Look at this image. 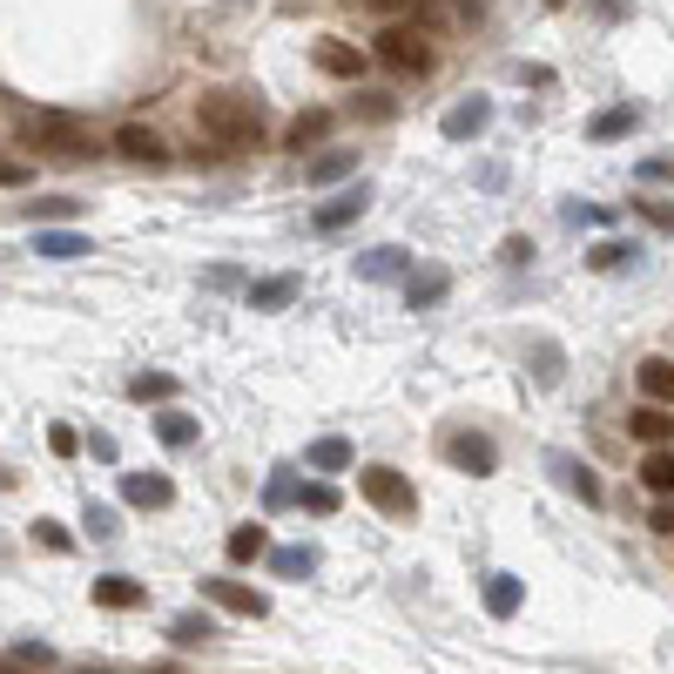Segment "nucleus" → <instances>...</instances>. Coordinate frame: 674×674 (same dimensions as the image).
<instances>
[{
  "instance_id": "obj_5",
  "label": "nucleus",
  "mask_w": 674,
  "mask_h": 674,
  "mask_svg": "<svg viewBox=\"0 0 674 674\" xmlns=\"http://www.w3.org/2000/svg\"><path fill=\"white\" fill-rule=\"evenodd\" d=\"M365 210H371V182H351V189H338V196H331V203H317V210H310V229H317V236H338V229L358 223Z\"/></svg>"
},
{
  "instance_id": "obj_21",
  "label": "nucleus",
  "mask_w": 674,
  "mask_h": 674,
  "mask_svg": "<svg viewBox=\"0 0 674 674\" xmlns=\"http://www.w3.org/2000/svg\"><path fill=\"white\" fill-rule=\"evenodd\" d=\"M527 358H533V385H560V378H567V351L553 344V338H533Z\"/></svg>"
},
{
  "instance_id": "obj_7",
  "label": "nucleus",
  "mask_w": 674,
  "mask_h": 674,
  "mask_svg": "<svg viewBox=\"0 0 674 674\" xmlns=\"http://www.w3.org/2000/svg\"><path fill=\"white\" fill-rule=\"evenodd\" d=\"M108 149H115V155H129V163H149V169H163V163H169V142L155 135L149 122H122Z\"/></svg>"
},
{
  "instance_id": "obj_29",
  "label": "nucleus",
  "mask_w": 674,
  "mask_h": 674,
  "mask_svg": "<svg viewBox=\"0 0 674 674\" xmlns=\"http://www.w3.org/2000/svg\"><path fill=\"white\" fill-rule=\"evenodd\" d=\"M129 399L135 405H169L176 399V378L169 371H142V378H129Z\"/></svg>"
},
{
  "instance_id": "obj_3",
  "label": "nucleus",
  "mask_w": 674,
  "mask_h": 674,
  "mask_svg": "<svg viewBox=\"0 0 674 674\" xmlns=\"http://www.w3.org/2000/svg\"><path fill=\"white\" fill-rule=\"evenodd\" d=\"M21 142H34L42 155H61V163L95 155V135L82 122H68V115H21Z\"/></svg>"
},
{
  "instance_id": "obj_14",
  "label": "nucleus",
  "mask_w": 674,
  "mask_h": 674,
  "mask_svg": "<svg viewBox=\"0 0 674 674\" xmlns=\"http://www.w3.org/2000/svg\"><path fill=\"white\" fill-rule=\"evenodd\" d=\"M142 601H149V587H142V580H129V574H102V580H95V607L129 614V607H142Z\"/></svg>"
},
{
  "instance_id": "obj_4",
  "label": "nucleus",
  "mask_w": 674,
  "mask_h": 674,
  "mask_svg": "<svg viewBox=\"0 0 674 674\" xmlns=\"http://www.w3.org/2000/svg\"><path fill=\"white\" fill-rule=\"evenodd\" d=\"M358 493H365V506L391 512V520L418 512V493H412V480H405L399 465H365V472H358Z\"/></svg>"
},
{
  "instance_id": "obj_13",
  "label": "nucleus",
  "mask_w": 674,
  "mask_h": 674,
  "mask_svg": "<svg viewBox=\"0 0 674 674\" xmlns=\"http://www.w3.org/2000/svg\"><path fill=\"white\" fill-rule=\"evenodd\" d=\"M627 431H634V446H674V412L667 405H634V418H627Z\"/></svg>"
},
{
  "instance_id": "obj_37",
  "label": "nucleus",
  "mask_w": 674,
  "mask_h": 674,
  "mask_svg": "<svg viewBox=\"0 0 674 674\" xmlns=\"http://www.w3.org/2000/svg\"><path fill=\"white\" fill-rule=\"evenodd\" d=\"M95 540H115V533H122V520H115V506H88V520H82Z\"/></svg>"
},
{
  "instance_id": "obj_45",
  "label": "nucleus",
  "mask_w": 674,
  "mask_h": 674,
  "mask_svg": "<svg viewBox=\"0 0 674 674\" xmlns=\"http://www.w3.org/2000/svg\"><path fill=\"white\" fill-rule=\"evenodd\" d=\"M95 674H102V667H95Z\"/></svg>"
},
{
  "instance_id": "obj_30",
  "label": "nucleus",
  "mask_w": 674,
  "mask_h": 674,
  "mask_svg": "<svg viewBox=\"0 0 674 674\" xmlns=\"http://www.w3.org/2000/svg\"><path fill=\"white\" fill-rule=\"evenodd\" d=\"M297 499H304V480H297L291 465H276V472H270V486H263V506H270V512H284V506H297Z\"/></svg>"
},
{
  "instance_id": "obj_42",
  "label": "nucleus",
  "mask_w": 674,
  "mask_h": 674,
  "mask_svg": "<svg viewBox=\"0 0 674 674\" xmlns=\"http://www.w3.org/2000/svg\"><path fill=\"white\" fill-rule=\"evenodd\" d=\"M641 176H648V182H667V176H674V163H641Z\"/></svg>"
},
{
  "instance_id": "obj_27",
  "label": "nucleus",
  "mask_w": 674,
  "mask_h": 674,
  "mask_svg": "<svg viewBox=\"0 0 674 674\" xmlns=\"http://www.w3.org/2000/svg\"><path fill=\"white\" fill-rule=\"evenodd\" d=\"M270 574H276V580H304V574H317V546H276V553H270Z\"/></svg>"
},
{
  "instance_id": "obj_11",
  "label": "nucleus",
  "mask_w": 674,
  "mask_h": 674,
  "mask_svg": "<svg viewBox=\"0 0 674 674\" xmlns=\"http://www.w3.org/2000/svg\"><path fill=\"white\" fill-rule=\"evenodd\" d=\"M310 61H317V74H331V82H358L365 74V48H351V42H317Z\"/></svg>"
},
{
  "instance_id": "obj_25",
  "label": "nucleus",
  "mask_w": 674,
  "mask_h": 674,
  "mask_svg": "<svg viewBox=\"0 0 674 674\" xmlns=\"http://www.w3.org/2000/svg\"><path fill=\"white\" fill-rule=\"evenodd\" d=\"M641 399L648 405H674V358H648L641 365Z\"/></svg>"
},
{
  "instance_id": "obj_19",
  "label": "nucleus",
  "mask_w": 674,
  "mask_h": 674,
  "mask_svg": "<svg viewBox=\"0 0 674 674\" xmlns=\"http://www.w3.org/2000/svg\"><path fill=\"white\" fill-rule=\"evenodd\" d=\"M634 122H641V108H634V102H614V108H601V115L587 122V135H593V142H620Z\"/></svg>"
},
{
  "instance_id": "obj_34",
  "label": "nucleus",
  "mask_w": 674,
  "mask_h": 674,
  "mask_svg": "<svg viewBox=\"0 0 674 674\" xmlns=\"http://www.w3.org/2000/svg\"><path fill=\"white\" fill-rule=\"evenodd\" d=\"M34 223H68V216H82V203L74 196H42V203H27Z\"/></svg>"
},
{
  "instance_id": "obj_6",
  "label": "nucleus",
  "mask_w": 674,
  "mask_h": 674,
  "mask_svg": "<svg viewBox=\"0 0 674 674\" xmlns=\"http://www.w3.org/2000/svg\"><path fill=\"white\" fill-rule=\"evenodd\" d=\"M446 459H452L459 472H472V480L499 472V446L486 439V431H446Z\"/></svg>"
},
{
  "instance_id": "obj_16",
  "label": "nucleus",
  "mask_w": 674,
  "mask_h": 674,
  "mask_svg": "<svg viewBox=\"0 0 674 674\" xmlns=\"http://www.w3.org/2000/svg\"><path fill=\"white\" fill-rule=\"evenodd\" d=\"M122 499L155 512V506H169V499H176V486L163 480V472H122Z\"/></svg>"
},
{
  "instance_id": "obj_12",
  "label": "nucleus",
  "mask_w": 674,
  "mask_h": 674,
  "mask_svg": "<svg viewBox=\"0 0 674 674\" xmlns=\"http://www.w3.org/2000/svg\"><path fill=\"white\" fill-rule=\"evenodd\" d=\"M203 593H210L216 607H229V614H250V620H263V614H270V601H263L257 587H244V580H203Z\"/></svg>"
},
{
  "instance_id": "obj_41",
  "label": "nucleus",
  "mask_w": 674,
  "mask_h": 674,
  "mask_svg": "<svg viewBox=\"0 0 674 674\" xmlns=\"http://www.w3.org/2000/svg\"><path fill=\"white\" fill-rule=\"evenodd\" d=\"M648 527H654V533H674V506H667V499H661V506L648 512Z\"/></svg>"
},
{
  "instance_id": "obj_15",
  "label": "nucleus",
  "mask_w": 674,
  "mask_h": 674,
  "mask_svg": "<svg viewBox=\"0 0 674 674\" xmlns=\"http://www.w3.org/2000/svg\"><path fill=\"white\" fill-rule=\"evenodd\" d=\"M297 291H304L297 276H257V284L244 291V304H250V310H291V304H297Z\"/></svg>"
},
{
  "instance_id": "obj_2",
  "label": "nucleus",
  "mask_w": 674,
  "mask_h": 674,
  "mask_svg": "<svg viewBox=\"0 0 674 674\" xmlns=\"http://www.w3.org/2000/svg\"><path fill=\"white\" fill-rule=\"evenodd\" d=\"M371 55H378L391 74H431V68H439V48H431V34H425V27H412V21L378 27Z\"/></svg>"
},
{
  "instance_id": "obj_10",
  "label": "nucleus",
  "mask_w": 674,
  "mask_h": 674,
  "mask_svg": "<svg viewBox=\"0 0 674 674\" xmlns=\"http://www.w3.org/2000/svg\"><path fill=\"white\" fill-rule=\"evenodd\" d=\"M546 472H553V480H560L580 506H601V480H593V465H580L574 452H546Z\"/></svg>"
},
{
  "instance_id": "obj_36",
  "label": "nucleus",
  "mask_w": 674,
  "mask_h": 674,
  "mask_svg": "<svg viewBox=\"0 0 674 674\" xmlns=\"http://www.w3.org/2000/svg\"><path fill=\"white\" fill-rule=\"evenodd\" d=\"M34 540H42L48 553H74V533H68L61 520H34Z\"/></svg>"
},
{
  "instance_id": "obj_39",
  "label": "nucleus",
  "mask_w": 674,
  "mask_h": 674,
  "mask_svg": "<svg viewBox=\"0 0 674 674\" xmlns=\"http://www.w3.org/2000/svg\"><path fill=\"white\" fill-rule=\"evenodd\" d=\"M0 182H8V189H21V182H27V163H14V155H0Z\"/></svg>"
},
{
  "instance_id": "obj_23",
  "label": "nucleus",
  "mask_w": 674,
  "mask_h": 674,
  "mask_svg": "<svg viewBox=\"0 0 674 674\" xmlns=\"http://www.w3.org/2000/svg\"><path fill=\"white\" fill-rule=\"evenodd\" d=\"M351 169H358V149H324L310 163V189H331V182H344Z\"/></svg>"
},
{
  "instance_id": "obj_31",
  "label": "nucleus",
  "mask_w": 674,
  "mask_h": 674,
  "mask_svg": "<svg viewBox=\"0 0 674 674\" xmlns=\"http://www.w3.org/2000/svg\"><path fill=\"white\" fill-rule=\"evenodd\" d=\"M634 257H641V250H634V244H620V236H607V244H593V257H587V263L601 270V276H620V270H627Z\"/></svg>"
},
{
  "instance_id": "obj_35",
  "label": "nucleus",
  "mask_w": 674,
  "mask_h": 674,
  "mask_svg": "<svg viewBox=\"0 0 674 674\" xmlns=\"http://www.w3.org/2000/svg\"><path fill=\"white\" fill-rule=\"evenodd\" d=\"M297 506H304V512H317V520H331V512H338V486H324V480H310Z\"/></svg>"
},
{
  "instance_id": "obj_20",
  "label": "nucleus",
  "mask_w": 674,
  "mask_h": 674,
  "mask_svg": "<svg viewBox=\"0 0 674 674\" xmlns=\"http://www.w3.org/2000/svg\"><path fill=\"white\" fill-rule=\"evenodd\" d=\"M155 439H163L169 452H189L196 439H203V418H189V412H163V418H155Z\"/></svg>"
},
{
  "instance_id": "obj_1",
  "label": "nucleus",
  "mask_w": 674,
  "mask_h": 674,
  "mask_svg": "<svg viewBox=\"0 0 674 674\" xmlns=\"http://www.w3.org/2000/svg\"><path fill=\"white\" fill-rule=\"evenodd\" d=\"M263 102L257 95H236V88H216L196 102V135H203L210 149H263Z\"/></svg>"
},
{
  "instance_id": "obj_26",
  "label": "nucleus",
  "mask_w": 674,
  "mask_h": 674,
  "mask_svg": "<svg viewBox=\"0 0 674 674\" xmlns=\"http://www.w3.org/2000/svg\"><path fill=\"white\" fill-rule=\"evenodd\" d=\"M486 614H493V620L520 614V580H512V574H486Z\"/></svg>"
},
{
  "instance_id": "obj_28",
  "label": "nucleus",
  "mask_w": 674,
  "mask_h": 674,
  "mask_svg": "<svg viewBox=\"0 0 674 674\" xmlns=\"http://www.w3.org/2000/svg\"><path fill=\"white\" fill-rule=\"evenodd\" d=\"M351 459H358V452H351V439H338V431L310 446V472H351Z\"/></svg>"
},
{
  "instance_id": "obj_24",
  "label": "nucleus",
  "mask_w": 674,
  "mask_h": 674,
  "mask_svg": "<svg viewBox=\"0 0 674 674\" xmlns=\"http://www.w3.org/2000/svg\"><path fill=\"white\" fill-rule=\"evenodd\" d=\"M34 250L55 257V263H74V257H88V236L82 229H42V236H34Z\"/></svg>"
},
{
  "instance_id": "obj_40",
  "label": "nucleus",
  "mask_w": 674,
  "mask_h": 674,
  "mask_svg": "<svg viewBox=\"0 0 674 674\" xmlns=\"http://www.w3.org/2000/svg\"><path fill=\"white\" fill-rule=\"evenodd\" d=\"M48 446H55V452L68 459V452H74V446H82V439H74V431H68V425H55V431H48Z\"/></svg>"
},
{
  "instance_id": "obj_44",
  "label": "nucleus",
  "mask_w": 674,
  "mask_h": 674,
  "mask_svg": "<svg viewBox=\"0 0 674 674\" xmlns=\"http://www.w3.org/2000/svg\"><path fill=\"white\" fill-rule=\"evenodd\" d=\"M155 674H169V667H155Z\"/></svg>"
},
{
  "instance_id": "obj_33",
  "label": "nucleus",
  "mask_w": 674,
  "mask_h": 674,
  "mask_svg": "<svg viewBox=\"0 0 674 674\" xmlns=\"http://www.w3.org/2000/svg\"><path fill=\"white\" fill-rule=\"evenodd\" d=\"M210 634H216V620H210V614H176V620H169V641H182V648L210 641Z\"/></svg>"
},
{
  "instance_id": "obj_43",
  "label": "nucleus",
  "mask_w": 674,
  "mask_h": 674,
  "mask_svg": "<svg viewBox=\"0 0 674 674\" xmlns=\"http://www.w3.org/2000/svg\"><path fill=\"white\" fill-rule=\"evenodd\" d=\"M546 8H567V0H546Z\"/></svg>"
},
{
  "instance_id": "obj_38",
  "label": "nucleus",
  "mask_w": 674,
  "mask_h": 674,
  "mask_svg": "<svg viewBox=\"0 0 674 674\" xmlns=\"http://www.w3.org/2000/svg\"><path fill=\"white\" fill-rule=\"evenodd\" d=\"M527 257H533V244H527V236H506V244H499V263H506V270H520Z\"/></svg>"
},
{
  "instance_id": "obj_18",
  "label": "nucleus",
  "mask_w": 674,
  "mask_h": 674,
  "mask_svg": "<svg viewBox=\"0 0 674 674\" xmlns=\"http://www.w3.org/2000/svg\"><path fill=\"white\" fill-rule=\"evenodd\" d=\"M324 135H331V115H324V108H304V115H291V129H284V149L310 155V142H324Z\"/></svg>"
},
{
  "instance_id": "obj_8",
  "label": "nucleus",
  "mask_w": 674,
  "mask_h": 674,
  "mask_svg": "<svg viewBox=\"0 0 674 674\" xmlns=\"http://www.w3.org/2000/svg\"><path fill=\"white\" fill-rule=\"evenodd\" d=\"M439 129H446V142H472V135H486V129H493V102H486V95H465V102H452Z\"/></svg>"
},
{
  "instance_id": "obj_32",
  "label": "nucleus",
  "mask_w": 674,
  "mask_h": 674,
  "mask_svg": "<svg viewBox=\"0 0 674 674\" xmlns=\"http://www.w3.org/2000/svg\"><path fill=\"white\" fill-rule=\"evenodd\" d=\"M223 553H229V560H257V553H270V533H263V527H236V533L223 540Z\"/></svg>"
},
{
  "instance_id": "obj_9",
  "label": "nucleus",
  "mask_w": 674,
  "mask_h": 674,
  "mask_svg": "<svg viewBox=\"0 0 674 674\" xmlns=\"http://www.w3.org/2000/svg\"><path fill=\"white\" fill-rule=\"evenodd\" d=\"M358 276H365V284H405V276H412V250L405 244H378V250L358 257Z\"/></svg>"
},
{
  "instance_id": "obj_17",
  "label": "nucleus",
  "mask_w": 674,
  "mask_h": 674,
  "mask_svg": "<svg viewBox=\"0 0 674 674\" xmlns=\"http://www.w3.org/2000/svg\"><path fill=\"white\" fill-rule=\"evenodd\" d=\"M446 291H452V276H446V270H412V276H405V304H412V310L446 304Z\"/></svg>"
},
{
  "instance_id": "obj_22",
  "label": "nucleus",
  "mask_w": 674,
  "mask_h": 674,
  "mask_svg": "<svg viewBox=\"0 0 674 674\" xmlns=\"http://www.w3.org/2000/svg\"><path fill=\"white\" fill-rule=\"evenodd\" d=\"M641 486H648L654 499H674V446H654V452L641 459Z\"/></svg>"
}]
</instances>
